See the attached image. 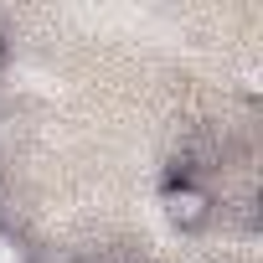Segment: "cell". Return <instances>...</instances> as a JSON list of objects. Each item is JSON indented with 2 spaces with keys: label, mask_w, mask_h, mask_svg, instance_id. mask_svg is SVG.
<instances>
[{
  "label": "cell",
  "mask_w": 263,
  "mask_h": 263,
  "mask_svg": "<svg viewBox=\"0 0 263 263\" xmlns=\"http://www.w3.org/2000/svg\"><path fill=\"white\" fill-rule=\"evenodd\" d=\"M160 212L176 232H206L217 217V196L196 181V176H171L160 186Z\"/></svg>",
  "instance_id": "obj_1"
},
{
  "label": "cell",
  "mask_w": 263,
  "mask_h": 263,
  "mask_svg": "<svg viewBox=\"0 0 263 263\" xmlns=\"http://www.w3.org/2000/svg\"><path fill=\"white\" fill-rule=\"evenodd\" d=\"M0 72H6V47H0Z\"/></svg>",
  "instance_id": "obj_2"
}]
</instances>
